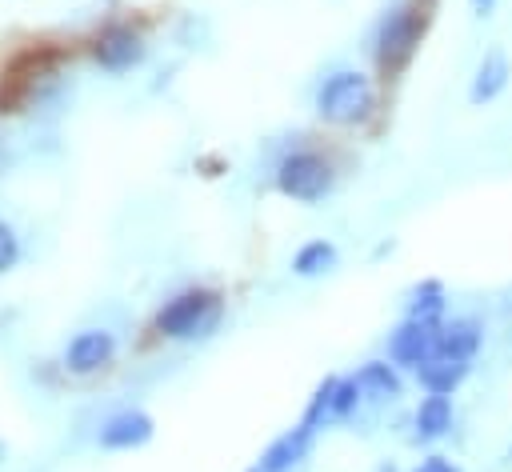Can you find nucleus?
Masks as SVG:
<instances>
[{
	"mask_svg": "<svg viewBox=\"0 0 512 472\" xmlns=\"http://www.w3.org/2000/svg\"><path fill=\"white\" fill-rule=\"evenodd\" d=\"M420 28H424V20H420L416 8H408V4L388 8V12L380 16V24H376V36H372L376 64H380L384 72H400V68L412 60L416 44H420Z\"/></svg>",
	"mask_w": 512,
	"mask_h": 472,
	"instance_id": "7ed1b4c3",
	"label": "nucleus"
},
{
	"mask_svg": "<svg viewBox=\"0 0 512 472\" xmlns=\"http://www.w3.org/2000/svg\"><path fill=\"white\" fill-rule=\"evenodd\" d=\"M16 260H20V240H16V228H12L8 220H0V272H8Z\"/></svg>",
	"mask_w": 512,
	"mask_h": 472,
	"instance_id": "6ab92c4d",
	"label": "nucleus"
},
{
	"mask_svg": "<svg viewBox=\"0 0 512 472\" xmlns=\"http://www.w3.org/2000/svg\"><path fill=\"white\" fill-rule=\"evenodd\" d=\"M492 8H496V0H472V12L476 16H492Z\"/></svg>",
	"mask_w": 512,
	"mask_h": 472,
	"instance_id": "412c9836",
	"label": "nucleus"
},
{
	"mask_svg": "<svg viewBox=\"0 0 512 472\" xmlns=\"http://www.w3.org/2000/svg\"><path fill=\"white\" fill-rule=\"evenodd\" d=\"M332 268H336V244H328V240H308L292 256L296 276H320V272H332Z\"/></svg>",
	"mask_w": 512,
	"mask_h": 472,
	"instance_id": "2eb2a0df",
	"label": "nucleus"
},
{
	"mask_svg": "<svg viewBox=\"0 0 512 472\" xmlns=\"http://www.w3.org/2000/svg\"><path fill=\"white\" fill-rule=\"evenodd\" d=\"M112 356H116V336L108 328H84L68 340L64 368L76 376H88V372H100L104 364H112Z\"/></svg>",
	"mask_w": 512,
	"mask_h": 472,
	"instance_id": "0eeeda50",
	"label": "nucleus"
},
{
	"mask_svg": "<svg viewBox=\"0 0 512 472\" xmlns=\"http://www.w3.org/2000/svg\"><path fill=\"white\" fill-rule=\"evenodd\" d=\"M220 316H224V300L220 292H208V288H188L180 296H172L160 312H156V328L168 336V340H204L220 328Z\"/></svg>",
	"mask_w": 512,
	"mask_h": 472,
	"instance_id": "f257e3e1",
	"label": "nucleus"
},
{
	"mask_svg": "<svg viewBox=\"0 0 512 472\" xmlns=\"http://www.w3.org/2000/svg\"><path fill=\"white\" fill-rule=\"evenodd\" d=\"M440 324L444 320H412V316H404L396 324V332L388 336V360L396 368L420 372L440 348Z\"/></svg>",
	"mask_w": 512,
	"mask_h": 472,
	"instance_id": "39448f33",
	"label": "nucleus"
},
{
	"mask_svg": "<svg viewBox=\"0 0 512 472\" xmlns=\"http://www.w3.org/2000/svg\"><path fill=\"white\" fill-rule=\"evenodd\" d=\"M452 420H456V412H452V400L448 396H440V392H428L420 404H416V412H412V424H416V440H440V436H448L452 432Z\"/></svg>",
	"mask_w": 512,
	"mask_h": 472,
	"instance_id": "4468645a",
	"label": "nucleus"
},
{
	"mask_svg": "<svg viewBox=\"0 0 512 472\" xmlns=\"http://www.w3.org/2000/svg\"><path fill=\"white\" fill-rule=\"evenodd\" d=\"M144 52H148L144 36H140L136 28H128V24H108V28L92 40V60H96L104 72H128V68H136V64L144 60Z\"/></svg>",
	"mask_w": 512,
	"mask_h": 472,
	"instance_id": "423d86ee",
	"label": "nucleus"
},
{
	"mask_svg": "<svg viewBox=\"0 0 512 472\" xmlns=\"http://www.w3.org/2000/svg\"><path fill=\"white\" fill-rule=\"evenodd\" d=\"M372 104H376L372 80H368L364 72H356V68H340V72H332V76L316 88V112H320V120L340 124V128L368 120Z\"/></svg>",
	"mask_w": 512,
	"mask_h": 472,
	"instance_id": "f03ea898",
	"label": "nucleus"
},
{
	"mask_svg": "<svg viewBox=\"0 0 512 472\" xmlns=\"http://www.w3.org/2000/svg\"><path fill=\"white\" fill-rule=\"evenodd\" d=\"M248 472H260V464H256V468H248Z\"/></svg>",
	"mask_w": 512,
	"mask_h": 472,
	"instance_id": "4be33fe9",
	"label": "nucleus"
},
{
	"mask_svg": "<svg viewBox=\"0 0 512 472\" xmlns=\"http://www.w3.org/2000/svg\"><path fill=\"white\" fill-rule=\"evenodd\" d=\"M416 472H460V464H452L448 456H424L416 464Z\"/></svg>",
	"mask_w": 512,
	"mask_h": 472,
	"instance_id": "aec40b11",
	"label": "nucleus"
},
{
	"mask_svg": "<svg viewBox=\"0 0 512 472\" xmlns=\"http://www.w3.org/2000/svg\"><path fill=\"white\" fill-rule=\"evenodd\" d=\"M336 380H340V376H324V380L316 384L308 408H304V424L316 428V432L324 428V420H332V392H336Z\"/></svg>",
	"mask_w": 512,
	"mask_h": 472,
	"instance_id": "f3484780",
	"label": "nucleus"
},
{
	"mask_svg": "<svg viewBox=\"0 0 512 472\" xmlns=\"http://www.w3.org/2000/svg\"><path fill=\"white\" fill-rule=\"evenodd\" d=\"M332 184H336V172L320 152H288L276 164V188L300 204L324 200L332 192Z\"/></svg>",
	"mask_w": 512,
	"mask_h": 472,
	"instance_id": "20e7f679",
	"label": "nucleus"
},
{
	"mask_svg": "<svg viewBox=\"0 0 512 472\" xmlns=\"http://www.w3.org/2000/svg\"><path fill=\"white\" fill-rule=\"evenodd\" d=\"M468 372H472V360H456V356L436 352V356L416 372V380H420V388H424V392L452 396V392L464 384V376H468Z\"/></svg>",
	"mask_w": 512,
	"mask_h": 472,
	"instance_id": "f8f14e48",
	"label": "nucleus"
},
{
	"mask_svg": "<svg viewBox=\"0 0 512 472\" xmlns=\"http://www.w3.org/2000/svg\"><path fill=\"white\" fill-rule=\"evenodd\" d=\"M484 344V324L476 316H452L440 324V348L444 356H456V360H476Z\"/></svg>",
	"mask_w": 512,
	"mask_h": 472,
	"instance_id": "9b49d317",
	"label": "nucleus"
},
{
	"mask_svg": "<svg viewBox=\"0 0 512 472\" xmlns=\"http://www.w3.org/2000/svg\"><path fill=\"white\" fill-rule=\"evenodd\" d=\"M408 316L412 320H444V284L440 280L416 284L408 296Z\"/></svg>",
	"mask_w": 512,
	"mask_h": 472,
	"instance_id": "dca6fc26",
	"label": "nucleus"
},
{
	"mask_svg": "<svg viewBox=\"0 0 512 472\" xmlns=\"http://www.w3.org/2000/svg\"><path fill=\"white\" fill-rule=\"evenodd\" d=\"M312 440H316V428H308L304 420H300L296 428L280 432V436L260 452V472H292V468L308 456Z\"/></svg>",
	"mask_w": 512,
	"mask_h": 472,
	"instance_id": "1a4fd4ad",
	"label": "nucleus"
},
{
	"mask_svg": "<svg viewBox=\"0 0 512 472\" xmlns=\"http://www.w3.org/2000/svg\"><path fill=\"white\" fill-rule=\"evenodd\" d=\"M364 400V388L356 376H340L336 380V392H332V420H348Z\"/></svg>",
	"mask_w": 512,
	"mask_h": 472,
	"instance_id": "a211bd4d",
	"label": "nucleus"
},
{
	"mask_svg": "<svg viewBox=\"0 0 512 472\" xmlns=\"http://www.w3.org/2000/svg\"><path fill=\"white\" fill-rule=\"evenodd\" d=\"M356 380H360L364 396L376 400V404H392V400L404 396V380H400V368L392 360H368V364H360Z\"/></svg>",
	"mask_w": 512,
	"mask_h": 472,
	"instance_id": "ddd939ff",
	"label": "nucleus"
},
{
	"mask_svg": "<svg viewBox=\"0 0 512 472\" xmlns=\"http://www.w3.org/2000/svg\"><path fill=\"white\" fill-rule=\"evenodd\" d=\"M0 456H4V444H0Z\"/></svg>",
	"mask_w": 512,
	"mask_h": 472,
	"instance_id": "5701e85b",
	"label": "nucleus"
},
{
	"mask_svg": "<svg viewBox=\"0 0 512 472\" xmlns=\"http://www.w3.org/2000/svg\"><path fill=\"white\" fill-rule=\"evenodd\" d=\"M508 80H512V60H508V52H504V48H488V52L480 56L476 72H472L468 100H472V104H488V100H496V96L508 88Z\"/></svg>",
	"mask_w": 512,
	"mask_h": 472,
	"instance_id": "9d476101",
	"label": "nucleus"
},
{
	"mask_svg": "<svg viewBox=\"0 0 512 472\" xmlns=\"http://www.w3.org/2000/svg\"><path fill=\"white\" fill-rule=\"evenodd\" d=\"M152 432H156V424H152L148 412H140V408H120V412H112V416L100 424V436H96V440H100V448H108V452H124V448L148 444Z\"/></svg>",
	"mask_w": 512,
	"mask_h": 472,
	"instance_id": "6e6552de",
	"label": "nucleus"
}]
</instances>
